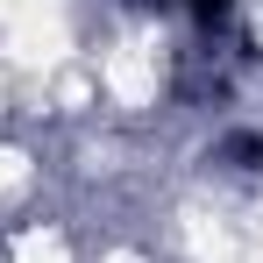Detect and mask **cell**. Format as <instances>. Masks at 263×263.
Instances as JSON below:
<instances>
[{
	"instance_id": "cell-1",
	"label": "cell",
	"mask_w": 263,
	"mask_h": 263,
	"mask_svg": "<svg viewBox=\"0 0 263 263\" xmlns=\"http://www.w3.org/2000/svg\"><path fill=\"white\" fill-rule=\"evenodd\" d=\"M214 157L235 164V171H263V135H256V128H228V135L214 142Z\"/></svg>"
},
{
	"instance_id": "cell-2",
	"label": "cell",
	"mask_w": 263,
	"mask_h": 263,
	"mask_svg": "<svg viewBox=\"0 0 263 263\" xmlns=\"http://www.w3.org/2000/svg\"><path fill=\"white\" fill-rule=\"evenodd\" d=\"M178 7H185V14H192V22H199V29H228V22H235V7H242V0H178Z\"/></svg>"
}]
</instances>
